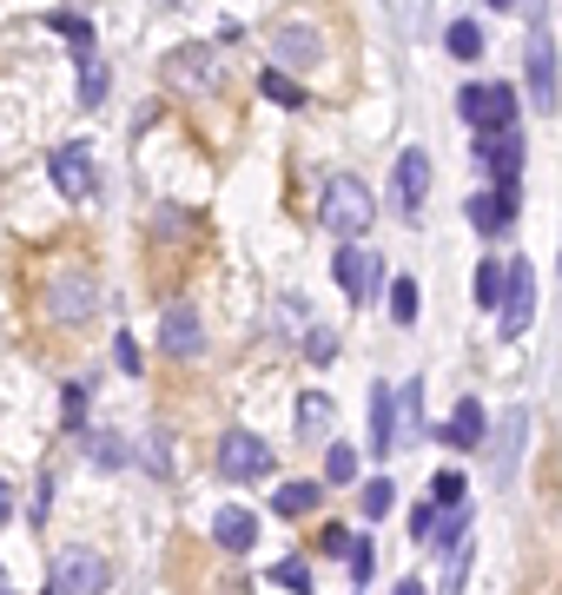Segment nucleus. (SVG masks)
<instances>
[{
  "label": "nucleus",
  "mask_w": 562,
  "mask_h": 595,
  "mask_svg": "<svg viewBox=\"0 0 562 595\" xmlns=\"http://www.w3.org/2000/svg\"><path fill=\"white\" fill-rule=\"evenodd\" d=\"M305 351H311V364H331V358H338V338H331V331H311Z\"/></svg>",
  "instance_id": "4c0bfd02"
},
{
  "label": "nucleus",
  "mask_w": 562,
  "mask_h": 595,
  "mask_svg": "<svg viewBox=\"0 0 562 595\" xmlns=\"http://www.w3.org/2000/svg\"><path fill=\"white\" fill-rule=\"evenodd\" d=\"M391 192H397V212H404V219L424 212V199H431V152H424V146H404V152H397Z\"/></svg>",
  "instance_id": "9d476101"
},
{
  "label": "nucleus",
  "mask_w": 562,
  "mask_h": 595,
  "mask_svg": "<svg viewBox=\"0 0 562 595\" xmlns=\"http://www.w3.org/2000/svg\"><path fill=\"white\" fill-rule=\"evenodd\" d=\"M431 503H437V510H470V484H464V470H437Z\"/></svg>",
  "instance_id": "4be33fe9"
},
{
  "label": "nucleus",
  "mask_w": 562,
  "mask_h": 595,
  "mask_svg": "<svg viewBox=\"0 0 562 595\" xmlns=\"http://www.w3.org/2000/svg\"><path fill=\"white\" fill-rule=\"evenodd\" d=\"M517 212H523V205H517V199H503L497 185H490V192H470V199H464V219H470V225H477L484 238L510 232V225H517Z\"/></svg>",
  "instance_id": "ddd939ff"
},
{
  "label": "nucleus",
  "mask_w": 562,
  "mask_h": 595,
  "mask_svg": "<svg viewBox=\"0 0 562 595\" xmlns=\"http://www.w3.org/2000/svg\"><path fill=\"white\" fill-rule=\"evenodd\" d=\"M351 550H358L351 530H325V556H351Z\"/></svg>",
  "instance_id": "ea45409f"
},
{
  "label": "nucleus",
  "mask_w": 562,
  "mask_h": 595,
  "mask_svg": "<svg viewBox=\"0 0 562 595\" xmlns=\"http://www.w3.org/2000/svg\"><path fill=\"white\" fill-rule=\"evenodd\" d=\"M0 510H7V484H0Z\"/></svg>",
  "instance_id": "79ce46f5"
},
{
  "label": "nucleus",
  "mask_w": 562,
  "mask_h": 595,
  "mask_svg": "<svg viewBox=\"0 0 562 595\" xmlns=\"http://www.w3.org/2000/svg\"><path fill=\"white\" fill-rule=\"evenodd\" d=\"M530 318H537V272H530V258H510V272H503V318H497V331H503V338H523V331H530Z\"/></svg>",
  "instance_id": "6e6552de"
},
{
  "label": "nucleus",
  "mask_w": 562,
  "mask_h": 595,
  "mask_svg": "<svg viewBox=\"0 0 562 595\" xmlns=\"http://www.w3.org/2000/svg\"><path fill=\"white\" fill-rule=\"evenodd\" d=\"M219 477H225V484H258V477H272V444L252 437V431H225V437H219Z\"/></svg>",
  "instance_id": "423d86ee"
},
{
  "label": "nucleus",
  "mask_w": 562,
  "mask_h": 595,
  "mask_svg": "<svg viewBox=\"0 0 562 595\" xmlns=\"http://www.w3.org/2000/svg\"><path fill=\"white\" fill-rule=\"evenodd\" d=\"M66 431L86 437V391H79V384H66Z\"/></svg>",
  "instance_id": "e433bc0d"
},
{
  "label": "nucleus",
  "mask_w": 562,
  "mask_h": 595,
  "mask_svg": "<svg viewBox=\"0 0 562 595\" xmlns=\"http://www.w3.org/2000/svg\"><path fill=\"white\" fill-rule=\"evenodd\" d=\"M172 7H185V0H172Z\"/></svg>",
  "instance_id": "a18cd8bd"
},
{
  "label": "nucleus",
  "mask_w": 562,
  "mask_h": 595,
  "mask_svg": "<svg viewBox=\"0 0 562 595\" xmlns=\"http://www.w3.org/2000/svg\"><path fill=\"white\" fill-rule=\"evenodd\" d=\"M212 543H219V550H232V556H245V550L258 543V517H252V510H238V503H225V510L212 517Z\"/></svg>",
  "instance_id": "a211bd4d"
},
{
  "label": "nucleus",
  "mask_w": 562,
  "mask_h": 595,
  "mask_svg": "<svg viewBox=\"0 0 562 595\" xmlns=\"http://www.w3.org/2000/svg\"><path fill=\"white\" fill-rule=\"evenodd\" d=\"M417 305H424L417 278H391V318H397V325H417Z\"/></svg>",
  "instance_id": "bb28decb"
},
{
  "label": "nucleus",
  "mask_w": 562,
  "mask_h": 595,
  "mask_svg": "<svg viewBox=\"0 0 562 595\" xmlns=\"http://www.w3.org/2000/svg\"><path fill=\"white\" fill-rule=\"evenodd\" d=\"M113 358H119V371H139V344H132V331L113 338Z\"/></svg>",
  "instance_id": "58836bf2"
},
{
  "label": "nucleus",
  "mask_w": 562,
  "mask_h": 595,
  "mask_svg": "<svg viewBox=\"0 0 562 595\" xmlns=\"http://www.w3.org/2000/svg\"><path fill=\"white\" fill-rule=\"evenodd\" d=\"M86 457H93L99 470H126V444H119V437H106V431H99V437L86 431Z\"/></svg>",
  "instance_id": "c756f323"
},
{
  "label": "nucleus",
  "mask_w": 562,
  "mask_h": 595,
  "mask_svg": "<svg viewBox=\"0 0 562 595\" xmlns=\"http://www.w3.org/2000/svg\"><path fill=\"white\" fill-rule=\"evenodd\" d=\"M166 79L172 86H219V53L212 46H179V53H166Z\"/></svg>",
  "instance_id": "f8f14e48"
},
{
  "label": "nucleus",
  "mask_w": 562,
  "mask_h": 595,
  "mask_svg": "<svg viewBox=\"0 0 562 595\" xmlns=\"http://www.w3.org/2000/svg\"><path fill=\"white\" fill-rule=\"evenodd\" d=\"M397 411H404V424H411V437H424V384L411 378L404 391H397Z\"/></svg>",
  "instance_id": "473e14b6"
},
{
  "label": "nucleus",
  "mask_w": 562,
  "mask_h": 595,
  "mask_svg": "<svg viewBox=\"0 0 562 595\" xmlns=\"http://www.w3.org/2000/svg\"><path fill=\"white\" fill-rule=\"evenodd\" d=\"M470 159L497 179V192H503V199H517V205H523V132H477Z\"/></svg>",
  "instance_id": "20e7f679"
},
{
  "label": "nucleus",
  "mask_w": 562,
  "mask_h": 595,
  "mask_svg": "<svg viewBox=\"0 0 562 595\" xmlns=\"http://www.w3.org/2000/svg\"><path fill=\"white\" fill-rule=\"evenodd\" d=\"M106 99V66L99 53H79V106H99Z\"/></svg>",
  "instance_id": "a878e982"
},
{
  "label": "nucleus",
  "mask_w": 562,
  "mask_h": 595,
  "mask_svg": "<svg viewBox=\"0 0 562 595\" xmlns=\"http://www.w3.org/2000/svg\"><path fill=\"white\" fill-rule=\"evenodd\" d=\"M325 484H358V450L351 444H331L325 450Z\"/></svg>",
  "instance_id": "7c9ffc66"
},
{
  "label": "nucleus",
  "mask_w": 562,
  "mask_h": 595,
  "mask_svg": "<svg viewBox=\"0 0 562 595\" xmlns=\"http://www.w3.org/2000/svg\"><path fill=\"white\" fill-rule=\"evenodd\" d=\"M444 46H450L457 60H477V53H484V26H477V20H450V26H444Z\"/></svg>",
  "instance_id": "b1692460"
},
{
  "label": "nucleus",
  "mask_w": 562,
  "mask_h": 595,
  "mask_svg": "<svg viewBox=\"0 0 562 595\" xmlns=\"http://www.w3.org/2000/svg\"><path fill=\"white\" fill-rule=\"evenodd\" d=\"M457 119H464L470 132H517V86H503V79L464 86V93H457Z\"/></svg>",
  "instance_id": "f03ea898"
},
{
  "label": "nucleus",
  "mask_w": 562,
  "mask_h": 595,
  "mask_svg": "<svg viewBox=\"0 0 562 595\" xmlns=\"http://www.w3.org/2000/svg\"><path fill=\"white\" fill-rule=\"evenodd\" d=\"M450 450H484L490 444V417H484V404L477 397H457V411H450V424L437 431Z\"/></svg>",
  "instance_id": "2eb2a0df"
},
{
  "label": "nucleus",
  "mask_w": 562,
  "mask_h": 595,
  "mask_svg": "<svg viewBox=\"0 0 562 595\" xmlns=\"http://www.w3.org/2000/svg\"><path fill=\"white\" fill-rule=\"evenodd\" d=\"M272 583H278V589H291V595H311V570H305V563H278V570H272Z\"/></svg>",
  "instance_id": "c9c22d12"
},
{
  "label": "nucleus",
  "mask_w": 562,
  "mask_h": 595,
  "mask_svg": "<svg viewBox=\"0 0 562 595\" xmlns=\"http://www.w3.org/2000/svg\"><path fill=\"white\" fill-rule=\"evenodd\" d=\"M46 26H53V33H66V40H73V53H93V20H79V13H46Z\"/></svg>",
  "instance_id": "c85d7f7f"
},
{
  "label": "nucleus",
  "mask_w": 562,
  "mask_h": 595,
  "mask_svg": "<svg viewBox=\"0 0 562 595\" xmlns=\"http://www.w3.org/2000/svg\"><path fill=\"white\" fill-rule=\"evenodd\" d=\"M272 510H278V517H311V510H318V484H278Z\"/></svg>",
  "instance_id": "5701e85b"
},
{
  "label": "nucleus",
  "mask_w": 562,
  "mask_h": 595,
  "mask_svg": "<svg viewBox=\"0 0 562 595\" xmlns=\"http://www.w3.org/2000/svg\"><path fill=\"white\" fill-rule=\"evenodd\" d=\"M0 595H13V589H7V583H0Z\"/></svg>",
  "instance_id": "c03bdc74"
},
{
  "label": "nucleus",
  "mask_w": 562,
  "mask_h": 595,
  "mask_svg": "<svg viewBox=\"0 0 562 595\" xmlns=\"http://www.w3.org/2000/svg\"><path fill=\"white\" fill-rule=\"evenodd\" d=\"M331 278H338V291L344 298H378V285H384V258L378 252H364V245H338V258H331Z\"/></svg>",
  "instance_id": "1a4fd4ad"
},
{
  "label": "nucleus",
  "mask_w": 562,
  "mask_h": 595,
  "mask_svg": "<svg viewBox=\"0 0 562 595\" xmlns=\"http://www.w3.org/2000/svg\"><path fill=\"white\" fill-rule=\"evenodd\" d=\"M93 305H99V291H93V272H86V265H60V272L46 278V311H53L60 325H86Z\"/></svg>",
  "instance_id": "39448f33"
},
{
  "label": "nucleus",
  "mask_w": 562,
  "mask_h": 595,
  "mask_svg": "<svg viewBox=\"0 0 562 595\" xmlns=\"http://www.w3.org/2000/svg\"><path fill=\"white\" fill-rule=\"evenodd\" d=\"M318 219H325V232H338L344 245H358L371 232V219H378V199H371V185L358 172H331L325 179V199H318Z\"/></svg>",
  "instance_id": "f257e3e1"
},
{
  "label": "nucleus",
  "mask_w": 562,
  "mask_h": 595,
  "mask_svg": "<svg viewBox=\"0 0 562 595\" xmlns=\"http://www.w3.org/2000/svg\"><path fill=\"white\" fill-rule=\"evenodd\" d=\"M278 311H285V331H291V338H311V331H318V325H311V305H305V298H285Z\"/></svg>",
  "instance_id": "72a5a7b5"
},
{
  "label": "nucleus",
  "mask_w": 562,
  "mask_h": 595,
  "mask_svg": "<svg viewBox=\"0 0 562 595\" xmlns=\"http://www.w3.org/2000/svg\"><path fill=\"white\" fill-rule=\"evenodd\" d=\"M490 7H517V0H490Z\"/></svg>",
  "instance_id": "37998d69"
},
{
  "label": "nucleus",
  "mask_w": 562,
  "mask_h": 595,
  "mask_svg": "<svg viewBox=\"0 0 562 595\" xmlns=\"http://www.w3.org/2000/svg\"><path fill=\"white\" fill-rule=\"evenodd\" d=\"M397 391L391 384H371V457H391L397 450Z\"/></svg>",
  "instance_id": "f3484780"
},
{
  "label": "nucleus",
  "mask_w": 562,
  "mask_h": 595,
  "mask_svg": "<svg viewBox=\"0 0 562 595\" xmlns=\"http://www.w3.org/2000/svg\"><path fill=\"white\" fill-rule=\"evenodd\" d=\"M391 503H397L391 477H364V490H358V510H364V523H384V517H391Z\"/></svg>",
  "instance_id": "412c9836"
},
{
  "label": "nucleus",
  "mask_w": 562,
  "mask_h": 595,
  "mask_svg": "<svg viewBox=\"0 0 562 595\" xmlns=\"http://www.w3.org/2000/svg\"><path fill=\"white\" fill-rule=\"evenodd\" d=\"M344 563H351V583L364 589V583H371V570H378V550H371V536H358V550H351Z\"/></svg>",
  "instance_id": "f704fd0d"
},
{
  "label": "nucleus",
  "mask_w": 562,
  "mask_h": 595,
  "mask_svg": "<svg viewBox=\"0 0 562 595\" xmlns=\"http://www.w3.org/2000/svg\"><path fill=\"white\" fill-rule=\"evenodd\" d=\"M503 272H510V265H497V258L477 265V305H484V311H503Z\"/></svg>",
  "instance_id": "393cba45"
},
{
  "label": "nucleus",
  "mask_w": 562,
  "mask_h": 595,
  "mask_svg": "<svg viewBox=\"0 0 562 595\" xmlns=\"http://www.w3.org/2000/svg\"><path fill=\"white\" fill-rule=\"evenodd\" d=\"M272 53H278V66H318V60H325V40H318L311 26L285 20V26L272 33Z\"/></svg>",
  "instance_id": "dca6fc26"
},
{
  "label": "nucleus",
  "mask_w": 562,
  "mask_h": 595,
  "mask_svg": "<svg viewBox=\"0 0 562 595\" xmlns=\"http://www.w3.org/2000/svg\"><path fill=\"white\" fill-rule=\"evenodd\" d=\"M437 530H444L437 503H431V497H424V503H411V543H437Z\"/></svg>",
  "instance_id": "2f4dec72"
},
{
  "label": "nucleus",
  "mask_w": 562,
  "mask_h": 595,
  "mask_svg": "<svg viewBox=\"0 0 562 595\" xmlns=\"http://www.w3.org/2000/svg\"><path fill=\"white\" fill-rule=\"evenodd\" d=\"M331 417H338V404H331L325 391H305V397H298V437H305V444L331 437Z\"/></svg>",
  "instance_id": "6ab92c4d"
},
{
  "label": "nucleus",
  "mask_w": 562,
  "mask_h": 595,
  "mask_svg": "<svg viewBox=\"0 0 562 595\" xmlns=\"http://www.w3.org/2000/svg\"><path fill=\"white\" fill-rule=\"evenodd\" d=\"M517 450H523V411H510V417H503V437H497V477H510Z\"/></svg>",
  "instance_id": "cd10ccee"
},
{
  "label": "nucleus",
  "mask_w": 562,
  "mask_h": 595,
  "mask_svg": "<svg viewBox=\"0 0 562 595\" xmlns=\"http://www.w3.org/2000/svg\"><path fill=\"white\" fill-rule=\"evenodd\" d=\"M258 93H265L272 106H305V86H298L285 66H265V73H258Z\"/></svg>",
  "instance_id": "aec40b11"
},
{
  "label": "nucleus",
  "mask_w": 562,
  "mask_h": 595,
  "mask_svg": "<svg viewBox=\"0 0 562 595\" xmlns=\"http://www.w3.org/2000/svg\"><path fill=\"white\" fill-rule=\"evenodd\" d=\"M159 344H166V358H199V351H205V325H199V311H192V305H172L166 325H159Z\"/></svg>",
  "instance_id": "4468645a"
},
{
  "label": "nucleus",
  "mask_w": 562,
  "mask_h": 595,
  "mask_svg": "<svg viewBox=\"0 0 562 595\" xmlns=\"http://www.w3.org/2000/svg\"><path fill=\"white\" fill-rule=\"evenodd\" d=\"M523 73H530V106L556 113L562 86H556V46L543 33V0H530V40H523Z\"/></svg>",
  "instance_id": "7ed1b4c3"
},
{
  "label": "nucleus",
  "mask_w": 562,
  "mask_h": 595,
  "mask_svg": "<svg viewBox=\"0 0 562 595\" xmlns=\"http://www.w3.org/2000/svg\"><path fill=\"white\" fill-rule=\"evenodd\" d=\"M46 576H53V595H106V583H113L106 556H93V550H60L46 563Z\"/></svg>",
  "instance_id": "0eeeda50"
},
{
  "label": "nucleus",
  "mask_w": 562,
  "mask_h": 595,
  "mask_svg": "<svg viewBox=\"0 0 562 595\" xmlns=\"http://www.w3.org/2000/svg\"><path fill=\"white\" fill-rule=\"evenodd\" d=\"M397 595H424V589H417V583H397Z\"/></svg>",
  "instance_id": "a19ab883"
},
{
  "label": "nucleus",
  "mask_w": 562,
  "mask_h": 595,
  "mask_svg": "<svg viewBox=\"0 0 562 595\" xmlns=\"http://www.w3.org/2000/svg\"><path fill=\"white\" fill-rule=\"evenodd\" d=\"M46 172H53V185H60L66 199H93V152H86L79 139L53 146V152H46Z\"/></svg>",
  "instance_id": "9b49d317"
}]
</instances>
